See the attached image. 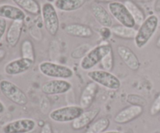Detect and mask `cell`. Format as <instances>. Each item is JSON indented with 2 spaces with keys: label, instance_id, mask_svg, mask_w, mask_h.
Instances as JSON below:
<instances>
[{
  "label": "cell",
  "instance_id": "1",
  "mask_svg": "<svg viewBox=\"0 0 160 133\" xmlns=\"http://www.w3.org/2000/svg\"><path fill=\"white\" fill-rule=\"evenodd\" d=\"M159 20L156 15H150L146 17L138 30L134 38V44L138 48H143L148 43L159 26Z\"/></svg>",
  "mask_w": 160,
  "mask_h": 133
},
{
  "label": "cell",
  "instance_id": "2",
  "mask_svg": "<svg viewBox=\"0 0 160 133\" xmlns=\"http://www.w3.org/2000/svg\"><path fill=\"white\" fill-rule=\"evenodd\" d=\"M111 51H112V45L108 42H103L94 47L83 59H81L80 62L81 69L84 71L92 69L99 62H101L103 58L109 54Z\"/></svg>",
  "mask_w": 160,
  "mask_h": 133
},
{
  "label": "cell",
  "instance_id": "3",
  "mask_svg": "<svg viewBox=\"0 0 160 133\" xmlns=\"http://www.w3.org/2000/svg\"><path fill=\"white\" fill-rule=\"evenodd\" d=\"M38 69L42 75L53 79H67L73 76V71L70 67L52 62H41Z\"/></svg>",
  "mask_w": 160,
  "mask_h": 133
},
{
  "label": "cell",
  "instance_id": "4",
  "mask_svg": "<svg viewBox=\"0 0 160 133\" xmlns=\"http://www.w3.org/2000/svg\"><path fill=\"white\" fill-rule=\"evenodd\" d=\"M0 92L5 97L17 105L25 106L28 103L26 93L18 86L7 79L0 80Z\"/></svg>",
  "mask_w": 160,
  "mask_h": 133
},
{
  "label": "cell",
  "instance_id": "5",
  "mask_svg": "<svg viewBox=\"0 0 160 133\" xmlns=\"http://www.w3.org/2000/svg\"><path fill=\"white\" fill-rule=\"evenodd\" d=\"M87 76L92 82L111 90H117L121 87L120 79L111 72L106 70H92Z\"/></svg>",
  "mask_w": 160,
  "mask_h": 133
},
{
  "label": "cell",
  "instance_id": "6",
  "mask_svg": "<svg viewBox=\"0 0 160 133\" xmlns=\"http://www.w3.org/2000/svg\"><path fill=\"white\" fill-rule=\"evenodd\" d=\"M84 112L81 106L70 105L59 107L52 111L48 115L50 119L55 122L67 123L73 122Z\"/></svg>",
  "mask_w": 160,
  "mask_h": 133
},
{
  "label": "cell",
  "instance_id": "7",
  "mask_svg": "<svg viewBox=\"0 0 160 133\" xmlns=\"http://www.w3.org/2000/svg\"><path fill=\"white\" fill-rule=\"evenodd\" d=\"M41 13L46 31L52 37L56 36L59 29V20L55 6L50 2L44 3Z\"/></svg>",
  "mask_w": 160,
  "mask_h": 133
},
{
  "label": "cell",
  "instance_id": "8",
  "mask_svg": "<svg viewBox=\"0 0 160 133\" xmlns=\"http://www.w3.org/2000/svg\"><path fill=\"white\" fill-rule=\"evenodd\" d=\"M108 9L112 17H113V18L120 23V25L128 27H134L136 25L132 16L121 2L109 3Z\"/></svg>",
  "mask_w": 160,
  "mask_h": 133
},
{
  "label": "cell",
  "instance_id": "9",
  "mask_svg": "<svg viewBox=\"0 0 160 133\" xmlns=\"http://www.w3.org/2000/svg\"><path fill=\"white\" fill-rule=\"evenodd\" d=\"M37 123L31 118H20L5 125L2 133H29L34 130Z\"/></svg>",
  "mask_w": 160,
  "mask_h": 133
},
{
  "label": "cell",
  "instance_id": "10",
  "mask_svg": "<svg viewBox=\"0 0 160 133\" xmlns=\"http://www.w3.org/2000/svg\"><path fill=\"white\" fill-rule=\"evenodd\" d=\"M72 88V84L66 79H54L48 80L43 83L41 87L42 93L48 96L64 94L70 91Z\"/></svg>",
  "mask_w": 160,
  "mask_h": 133
},
{
  "label": "cell",
  "instance_id": "11",
  "mask_svg": "<svg viewBox=\"0 0 160 133\" xmlns=\"http://www.w3.org/2000/svg\"><path fill=\"white\" fill-rule=\"evenodd\" d=\"M34 62L25 58H19L8 62L4 67V72L8 76H17L32 68Z\"/></svg>",
  "mask_w": 160,
  "mask_h": 133
},
{
  "label": "cell",
  "instance_id": "12",
  "mask_svg": "<svg viewBox=\"0 0 160 133\" xmlns=\"http://www.w3.org/2000/svg\"><path fill=\"white\" fill-rule=\"evenodd\" d=\"M144 109L142 106L131 105L119 112L114 117V121L117 124L124 125L134 121L143 114Z\"/></svg>",
  "mask_w": 160,
  "mask_h": 133
},
{
  "label": "cell",
  "instance_id": "13",
  "mask_svg": "<svg viewBox=\"0 0 160 133\" xmlns=\"http://www.w3.org/2000/svg\"><path fill=\"white\" fill-rule=\"evenodd\" d=\"M117 53L125 65L132 71H138L140 68V61L135 53L128 47L120 45L117 48Z\"/></svg>",
  "mask_w": 160,
  "mask_h": 133
},
{
  "label": "cell",
  "instance_id": "14",
  "mask_svg": "<svg viewBox=\"0 0 160 133\" xmlns=\"http://www.w3.org/2000/svg\"><path fill=\"white\" fill-rule=\"evenodd\" d=\"M99 87L94 82H90L85 86L80 97L79 104L83 109H88L92 106L97 96Z\"/></svg>",
  "mask_w": 160,
  "mask_h": 133
},
{
  "label": "cell",
  "instance_id": "15",
  "mask_svg": "<svg viewBox=\"0 0 160 133\" xmlns=\"http://www.w3.org/2000/svg\"><path fill=\"white\" fill-rule=\"evenodd\" d=\"M23 20H14L6 31V41L9 46L14 48L17 45L22 34Z\"/></svg>",
  "mask_w": 160,
  "mask_h": 133
},
{
  "label": "cell",
  "instance_id": "16",
  "mask_svg": "<svg viewBox=\"0 0 160 133\" xmlns=\"http://www.w3.org/2000/svg\"><path fill=\"white\" fill-rule=\"evenodd\" d=\"M91 10L94 18L102 27H112V19L111 14L102 6L98 3L92 4Z\"/></svg>",
  "mask_w": 160,
  "mask_h": 133
},
{
  "label": "cell",
  "instance_id": "17",
  "mask_svg": "<svg viewBox=\"0 0 160 133\" xmlns=\"http://www.w3.org/2000/svg\"><path fill=\"white\" fill-rule=\"evenodd\" d=\"M99 113L100 109L98 108H94L92 110L84 112L77 119H75L72 122V128L77 131L85 129L91 123L93 122V121L97 118Z\"/></svg>",
  "mask_w": 160,
  "mask_h": 133
},
{
  "label": "cell",
  "instance_id": "18",
  "mask_svg": "<svg viewBox=\"0 0 160 133\" xmlns=\"http://www.w3.org/2000/svg\"><path fill=\"white\" fill-rule=\"evenodd\" d=\"M64 31L68 35L80 38H90L94 34L93 31L90 26L80 23L67 25L64 28Z\"/></svg>",
  "mask_w": 160,
  "mask_h": 133
},
{
  "label": "cell",
  "instance_id": "19",
  "mask_svg": "<svg viewBox=\"0 0 160 133\" xmlns=\"http://www.w3.org/2000/svg\"><path fill=\"white\" fill-rule=\"evenodd\" d=\"M0 17L3 19H7L14 21V20H24L26 18V14L24 11L22 10L18 6H12L9 4H3L0 6Z\"/></svg>",
  "mask_w": 160,
  "mask_h": 133
},
{
  "label": "cell",
  "instance_id": "20",
  "mask_svg": "<svg viewBox=\"0 0 160 133\" xmlns=\"http://www.w3.org/2000/svg\"><path fill=\"white\" fill-rule=\"evenodd\" d=\"M86 2V0H55L56 9L62 12H73L81 9Z\"/></svg>",
  "mask_w": 160,
  "mask_h": 133
},
{
  "label": "cell",
  "instance_id": "21",
  "mask_svg": "<svg viewBox=\"0 0 160 133\" xmlns=\"http://www.w3.org/2000/svg\"><path fill=\"white\" fill-rule=\"evenodd\" d=\"M20 9L28 13L38 16L42 12V6L37 0H12Z\"/></svg>",
  "mask_w": 160,
  "mask_h": 133
},
{
  "label": "cell",
  "instance_id": "22",
  "mask_svg": "<svg viewBox=\"0 0 160 133\" xmlns=\"http://www.w3.org/2000/svg\"><path fill=\"white\" fill-rule=\"evenodd\" d=\"M123 4L128 9L131 15L132 16L136 24L141 26L145 20V12L142 10V8L131 0H126Z\"/></svg>",
  "mask_w": 160,
  "mask_h": 133
},
{
  "label": "cell",
  "instance_id": "23",
  "mask_svg": "<svg viewBox=\"0 0 160 133\" xmlns=\"http://www.w3.org/2000/svg\"><path fill=\"white\" fill-rule=\"evenodd\" d=\"M111 32L116 37L125 40H131L135 38L137 30L134 27H128L123 25H116L111 27Z\"/></svg>",
  "mask_w": 160,
  "mask_h": 133
},
{
  "label": "cell",
  "instance_id": "24",
  "mask_svg": "<svg viewBox=\"0 0 160 133\" xmlns=\"http://www.w3.org/2000/svg\"><path fill=\"white\" fill-rule=\"evenodd\" d=\"M110 125V121L108 118H100L91 125L90 127L84 133H102L106 132Z\"/></svg>",
  "mask_w": 160,
  "mask_h": 133
},
{
  "label": "cell",
  "instance_id": "25",
  "mask_svg": "<svg viewBox=\"0 0 160 133\" xmlns=\"http://www.w3.org/2000/svg\"><path fill=\"white\" fill-rule=\"evenodd\" d=\"M20 52H21L22 58L31 59V60L35 62V50H34V45L31 40L26 39L22 42L21 47H20Z\"/></svg>",
  "mask_w": 160,
  "mask_h": 133
},
{
  "label": "cell",
  "instance_id": "26",
  "mask_svg": "<svg viewBox=\"0 0 160 133\" xmlns=\"http://www.w3.org/2000/svg\"><path fill=\"white\" fill-rule=\"evenodd\" d=\"M101 66L103 69V70L106 71L110 72L112 71L113 69L114 65V56H113V51H111L108 55H106L102 60L101 61Z\"/></svg>",
  "mask_w": 160,
  "mask_h": 133
},
{
  "label": "cell",
  "instance_id": "27",
  "mask_svg": "<svg viewBox=\"0 0 160 133\" xmlns=\"http://www.w3.org/2000/svg\"><path fill=\"white\" fill-rule=\"evenodd\" d=\"M91 49L92 48H91L90 45H83L81 46H79L78 48H77L75 50H73L71 52L70 56L73 59H81V58L83 59Z\"/></svg>",
  "mask_w": 160,
  "mask_h": 133
},
{
  "label": "cell",
  "instance_id": "28",
  "mask_svg": "<svg viewBox=\"0 0 160 133\" xmlns=\"http://www.w3.org/2000/svg\"><path fill=\"white\" fill-rule=\"evenodd\" d=\"M127 101L131 104V105H138L142 107H144L147 104L145 98L137 94H129L127 97Z\"/></svg>",
  "mask_w": 160,
  "mask_h": 133
},
{
  "label": "cell",
  "instance_id": "29",
  "mask_svg": "<svg viewBox=\"0 0 160 133\" xmlns=\"http://www.w3.org/2000/svg\"><path fill=\"white\" fill-rule=\"evenodd\" d=\"M160 113V93L154 100L150 107V115L152 116H156Z\"/></svg>",
  "mask_w": 160,
  "mask_h": 133
},
{
  "label": "cell",
  "instance_id": "30",
  "mask_svg": "<svg viewBox=\"0 0 160 133\" xmlns=\"http://www.w3.org/2000/svg\"><path fill=\"white\" fill-rule=\"evenodd\" d=\"M6 28H7V23L5 19L0 17V40H2L4 34H6Z\"/></svg>",
  "mask_w": 160,
  "mask_h": 133
},
{
  "label": "cell",
  "instance_id": "31",
  "mask_svg": "<svg viewBox=\"0 0 160 133\" xmlns=\"http://www.w3.org/2000/svg\"><path fill=\"white\" fill-rule=\"evenodd\" d=\"M40 133H52V128L49 123H45L42 127Z\"/></svg>",
  "mask_w": 160,
  "mask_h": 133
},
{
  "label": "cell",
  "instance_id": "32",
  "mask_svg": "<svg viewBox=\"0 0 160 133\" xmlns=\"http://www.w3.org/2000/svg\"><path fill=\"white\" fill-rule=\"evenodd\" d=\"M106 31V27H102L101 29V34L102 36L104 38L107 39L109 38V36H110V34H112V32H111V30H109V31H107V32H105Z\"/></svg>",
  "mask_w": 160,
  "mask_h": 133
},
{
  "label": "cell",
  "instance_id": "33",
  "mask_svg": "<svg viewBox=\"0 0 160 133\" xmlns=\"http://www.w3.org/2000/svg\"><path fill=\"white\" fill-rule=\"evenodd\" d=\"M6 50L3 48H0V62L6 58Z\"/></svg>",
  "mask_w": 160,
  "mask_h": 133
},
{
  "label": "cell",
  "instance_id": "34",
  "mask_svg": "<svg viewBox=\"0 0 160 133\" xmlns=\"http://www.w3.org/2000/svg\"><path fill=\"white\" fill-rule=\"evenodd\" d=\"M96 2H120V1H123V0H95Z\"/></svg>",
  "mask_w": 160,
  "mask_h": 133
},
{
  "label": "cell",
  "instance_id": "35",
  "mask_svg": "<svg viewBox=\"0 0 160 133\" xmlns=\"http://www.w3.org/2000/svg\"><path fill=\"white\" fill-rule=\"evenodd\" d=\"M5 110H6V107H5V105L3 104V103L0 101V115L4 113Z\"/></svg>",
  "mask_w": 160,
  "mask_h": 133
},
{
  "label": "cell",
  "instance_id": "36",
  "mask_svg": "<svg viewBox=\"0 0 160 133\" xmlns=\"http://www.w3.org/2000/svg\"><path fill=\"white\" fill-rule=\"evenodd\" d=\"M155 10H156L157 12H160V0L156 1V5H155Z\"/></svg>",
  "mask_w": 160,
  "mask_h": 133
},
{
  "label": "cell",
  "instance_id": "37",
  "mask_svg": "<svg viewBox=\"0 0 160 133\" xmlns=\"http://www.w3.org/2000/svg\"><path fill=\"white\" fill-rule=\"evenodd\" d=\"M156 47H157L158 48H159V49H160V36L159 37H158L157 40H156Z\"/></svg>",
  "mask_w": 160,
  "mask_h": 133
},
{
  "label": "cell",
  "instance_id": "38",
  "mask_svg": "<svg viewBox=\"0 0 160 133\" xmlns=\"http://www.w3.org/2000/svg\"><path fill=\"white\" fill-rule=\"evenodd\" d=\"M102 133H121L120 132H118V131H108V132H102Z\"/></svg>",
  "mask_w": 160,
  "mask_h": 133
},
{
  "label": "cell",
  "instance_id": "39",
  "mask_svg": "<svg viewBox=\"0 0 160 133\" xmlns=\"http://www.w3.org/2000/svg\"><path fill=\"white\" fill-rule=\"evenodd\" d=\"M0 1H4V0H0Z\"/></svg>",
  "mask_w": 160,
  "mask_h": 133
}]
</instances>
